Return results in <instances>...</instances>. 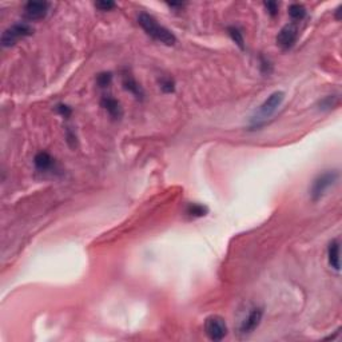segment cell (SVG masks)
Listing matches in <instances>:
<instances>
[{
  "mask_svg": "<svg viewBox=\"0 0 342 342\" xmlns=\"http://www.w3.org/2000/svg\"><path fill=\"white\" fill-rule=\"evenodd\" d=\"M138 23H139L140 27L143 28L144 32L156 42L166 44V46H174L177 43V38H175L174 34L168 28L158 23L154 16L148 15L146 12H142L138 16Z\"/></svg>",
  "mask_w": 342,
  "mask_h": 342,
  "instance_id": "cell-1",
  "label": "cell"
},
{
  "mask_svg": "<svg viewBox=\"0 0 342 342\" xmlns=\"http://www.w3.org/2000/svg\"><path fill=\"white\" fill-rule=\"evenodd\" d=\"M338 177H339L338 171L334 170L326 171V173L318 175V177L314 179L313 185H311L310 189L311 199H313L314 202L319 201L331 186H334L335 182L338 181Z\"/></svg>",
  "mask_w": 342,
  "mask_h": 342,
  "instance_id": "cell-2",
  "label": "cell"
},
{
  "mask_svg": "<svg viewBox=\"0 0 342 342\" xmlns=\"http://www.w3.org/2000/svg\"><path fill=\"white\" fill-rule=\"evenodd\" d=\"M32 27L27 23H16L7 28L2 35V46L3 47H11L16 44L20 39H24L27 36L32 35Z\"/></svg>",
  "mask_w": 342,
  "mask_h": 342,
  "instance_id": "cell-3",
  "label": "cell"
},
{
  "mask_svg": "<svg viewBox=\"0 0 342 342\" xmlns=\"http://www.w3.org/2000/svg\"><path fill=\"white\" fill-rule=\"evenodd\" d=\"M283 99H285V94L282 91H275L271 95L267 96V99L261 104V107L258 110V118H254L255 126H259L261 120L269 119L273 114H274L278 107L282 104Z\"/></svg>",
  "mask_w": 342,
  "mask_h": 342,
  "instance_id": "cell-4",
  "label": "cell"
},
{
  "mask_svg": "<svg viewBox=\"0 0 342 342\" xmlns=\"http://www.w3.org/2000/svg\"><path fill=\"white\" fill-rule=\"evenodd\" d=\"M205 331L211 341H221L226 337L227 326L225 319L218 315H211L205 321Z\"/></svg>",
  "mask_w": 342,
  "mask_h": 342,
  "instance_id": "cell-5",
  "label": "cell"
},
{
  "mask_svg": "<svg viewBox=\"0 0 342 342\" xmlns=\"http://www.w3.org/2000/svg\"><path fill=\"white\" fill-rule=\"evenodd\" d=\"M298 39V28L294 24H287L279 31L278 36H277V44L279 47L287 51L290 50Z\"/></svg>",
  "mask_w": 342,
  "mask_h": 342,
  "instance_id": "cell-6",
  "label": "cell"
},
{
  "mask_svg": "<svg viewBox=\"0 0 342 342\" xmlns=\"http://www.w3.org/2000/svg\"><path fill=\"white\" fill-rule=\"evenodd\" d=\"M50 4L46 2H28L24 6V16L28 20H40L48 14Z\"/></svg>",
  "mask_w": 342,
  "mask_h": 342,
  "instance_id": "cell-7",
  "label": "cell"
},
{
  "mask_svg": "<svg viewBox=\"0 0 342 342\" xmlns=\"http://www.w3.org/2000/svg\"><path fill=\"white\" fill-rule=\"evenodd\" d=\"M262 315H263L262 309H259V307L253 309L246 317V319L242 322L241 327H239L241 333H242V334H250V333H253V331L259 326L261 321H262Z\"/></svg>",
  "mask_w": 342,
  "mask_h": 342,
  "instance_id": "cell-8",
  "label": "cell"
},
{
  "mask_svg": "<svg viewBox=\"0 0 342 342\" xmlns=\"http://www.w3.org/2000/svg\"><path fill=\"white\" fill-rule=\"evenodd\" d=\"M102 106L114 119H119L123 115V110L120 107V103L111 96H104L102 99Z\"/></svg>",
  "mask_w": 342,
  "mask_h": 342,
  "instance_id": "cell-9",
  "label": "cell"
},
{
  "mask_svg": "<svg viewBox=\"0 0 342 342\" xmlns=\"http://www.w3.org/2000/svg\"><path fill=\"white\" fill-rule=\"evenodd\" d=\"M123 87L128 92H131L136 99H143V88L140 87V84L132 78L131 74H124L123 75Z\"/></svg>",
  "mask_w": 342,
  "mask_h": 342,
  "instance_id": "cell-10",
  "label": "cell"
},
{
  "mask_svg": "<svg viewBox=\"0 0 342 342\" xmlns=\"http://www.w3.org/2000/svg\"><path fill=\"white\" fill-rule=\"evenodd\" d=\"M34 163H35L36 168L39 171H48L54 167L55 160H54V158H52L48 152L40 151L39 154H36L35 159H34Z\"/></svg>",
  "mask_w": 342,
  "mask_h": 342,
  "instance_id": "cell-11",
  "label": "cell"
},
{
  "mask_svg": "<svg viewBox=\"0 0 342 342\" xmlns=\"http://www.w3.org/2000/svg\"><path fill=\"white\" fill-rule=\"evenodd\" d=\"M327 259H329V265H330L334 270H339V242L337 239L331 241L329 247H327Z\"/></svg>",
  "mask_w": 342,
  "mask_h": 342,
  "instance_id": "cell-12",
  "label": "cell"
},
{
  "mask_svg": "<svg viewBox=\"0 0 342 342\" xmlns=\"http://www.w3.org/2000/svg\"><path fill=\"white\" fill-rule=\"evenodd\" d=\"M186 213L193 218H199V217H205L209 213V209L199 203H190L186 209Z\"/></svg>",
  "mask_w": 342,
  "mask_h": 342,
  "instance_id": "cell-13",
  "label": "cell"
},
{
  "mask_svg": "<svg viewBox=\"0 0 342 342\" xmlns=\"http://www.w3.org/2000/svg\"><path fill=\"white\" fill-rule=\"evenodd\" d=\"M289 15L293 20H302L306 15V8L302 4H291L289 7Z\"/></svg>",
  "mask_w": 342,
  "mask_h": 342,
  "instance_id": "cell-14",
  "label": "cell"
},
{
  "mask_svg": "<svg viewBox=\"0 0 342 342\" xmlns=\"http://www.w3.org/2000/svg\"><path fill=\"white\" fill-rule=\"evenodd\" d=\"M227 32H229L231 40H233L241 50H243V48H245V40H243L242 32L239 31L237 27H229L227 28Z\"/></svg>",
  "mask_w": 342,
  "mask_h": 342,
  "instance_id": "cell-15",
  "label": "cell"
},
{
  "mask_svg": "<svg viewBox=\"0 0 342 342\" xmlns=\"http://www.w3.org/2000/svg\"><path fill=\"white\" fill-rule=\"evenodd\" d=\"M338 103V98L334 95H329L326 96V98H323L321 102H319V106H321V110H330V108H333L335 106V104Z\"/></svg>",
  "mask_w": 342,
  "mask_h": 342,
  "instance_id": "cell-16",
  "label": "cell"
},
{
  "mask_svg": "<svg viewBox=\"0 0 342 342\" xmlns=\"http://www.w3.org/2000/svg\"><path fill=\"white\" fill-rule=\"evenodd\" d=\"M112 74L111 72H102L96 76V83L99 84V87H108L111 84Z\"/></svg>",
  "mask_w": 342,
  "mask_h": 342,
  "instance_id": "cell-17",
  "label": "cell"
},
{
  "mask_svg": "<svg viewBox=\"0 0 342 342\" xmlns=\"http://www.w3.org/2000/svg\"><path fill=\"white\" fill-rule=\"evenodd\" d=\"M174 80L170 79V78H163L160 80V90L163 92H174Z\"/></svg>",
  "mask_w": 342,
  "mask_h": 342,
  "instance_id": "cell-18",
  "label": "cell"
},
{
  "mask_svg": "<svg viewBox=\"0 0 342 342\" xmlns=\"http://www.w3.org/2000/svg\"><path fill=\"white\" fill-rule=\"evenodd\" d=\"M56 111L59 112L60 115L64 116V118H68V116L71 115V107H68L67 104H58L56 106Z\"/></svg>",
  "mask_w": 342,
  "mask_h": 342,
  "instance_id": "cell-19",
  "label": "cell"
},
{
  "mask_svg": "<svg viewBox=\"0 0 342 342\" xmlns=\"http://www.w3.org/2000/svg\"><path fill=\"white\" fill-rule=\"evenodd\" d=\"M95 7L99 8L100 11H110L115 7V3L114 2H98L95 3Z\"/></svg>",
  "mask_w": 342,
  "mask_h": 342,
  "instance_id": "cell-20",
  "label": "cell"
},
{
  "mask_svg": "<svg viewBox=\"0 0 342 342\" xmlns=\"http://www.w3.org/2000/svg\"><path fill=\"white\" fill-rule=\"evenodd\" d=\"M265 7H266L267 12L270 14L271 16H275L278 15V4L277 3H273V2H269V3H265Z\"/></svg>",
  "mask_w": 342,
  "mask_h": 342,
  "instance_id": "cell-21",
  "label": "cell"
}]
</instances>
